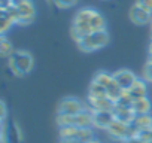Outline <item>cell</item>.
Returning a JSON list of instances; mask_svg holds the SVG:
<instances>
[{
  "instance_id": "1",
  "label": "cell",
  "mask_w": 152,
  "mask_h": 143,
  "mask_svg": "<svg viewBox=\"0 0 152 143\" xmlns=\"http://www.w3.org/2000/svg\"><path fill=\"white\" fill-rule=\"evenodd\" d=\"M106 30V21L104 17L93 8H82L76 12L73 23H72V39L79 43L85 36H88L93 31Z\"/></svg>"
},
{
  "instance_id": "2",
  "label": "cell",
  "mask_w": 152,
  "mask_h": 143,
  "mask_svg": "<svg viewBox=\"0 0 152 143\" xmlns=\"http://www.w3.org/2000/svg\"><path fill=\"white\" fill-rule=\"evenodd\" d=\"M8 63H9V69L12 72V75L23 78L31 72L34 60H33V55L27 51H15L8 58Z\"/></svg>"
},
{
  "instance_id": "3",
  "label": "cell",
  "mask_w": 152,
  "mask_h": 143,
  "mask_svg": "<svg viewBox=\"0 0 152 143\" xmlns=\"http://www.w3.org/2000/svg\"><path fill=\"white\" fill-rule=\"evenodd\" d=\"M57 124L60 127H79V128H91L94 125V112L87 107L76 115H58L57 113Z\"/></svg>"
},
{
  "instance_id": "4",
  "label": "cell",
  "mask_w": 152,
  "mask_h": 143,
  "mask_svg": "<svg viewBox=\"0 0 152 143\" xmlns=\"http://www.w3.org/2000/svg\"><path fill=\"white\" fill-rule=\"evenodd\" d=\"M109 43V34L106 30H100V31H93L88 36H85L79 43V49L84 52H94L99 51L102 48H104Z\"/></svg>"
},
{
  "instance_id": "5",
  "label": "cell",
  "mask_w": 152,
  "mask_h": 143,
  "mask_svg": "<svg viewBox=\"0 0 152 143\" xmlns=\"http://www.w3.org/2000/svg\"><path fill=\"white\" fill-rule=\"evenodd\" d=\"M106 133L112 139L121 140V142H125V140L140 134V131L133 124H127V122H122V121H118V119H115L112 122V125L106 130Z\"/></svg>"
},
{
  "instance_id": "6",
  "label": "cell",
  "mask_w": 152,
  "mask_h": 143,
  "mask_svg": "<svg viewBox=\"0 0 152 143\" xmlns=\"http://www.w3.org/2000/svg\"><path fill=\"white\" fill-rule=\"evenodd\" d=\"M60 139H72V140L85 143L94 137L91 128H79V127L67 125V127H60Z\"/></svg>"
},
{
  "instance_id": "7",
  "label": "cell",
  "mask_w": 152,
  "mask_h": 143,
  "mask_svg": "<svg viewBox=\"0 0 152 143\" xmlns=\"http://www.w3.org/2000/svg\"><path fill=\"white\" fill-rule=\"evenodd\" d=\"M87 103L81 101L79 98H75V97H66L58 103L57 107V113L58 115H76L82 112L84 109H87Z\"/></svg>"
},
{
  "instance_id": "8",
  "label": "cell",
  "mask_w": 152,
  "mask_h": 143,
  "mask_svg": "<svg viewBox=\"0 0 152 143\" xmlns=\"http://www.w3.org/2000/svg\"><path fill=\"white\" fill-rule=\"evenodd\" d=\"M2 143H23V133L17 122L2 121Z\"/></svg>"
},
{
  "instance_id": "9",
  "label": "cell",
  "mask_w": 152,
  "mask_h": 143,
  "mask_svg": "<svg viewBox=\"0 0 152 143\" xmlns=\"http://www.w3.org/2000/svg\"><path fill=\"white\" fill-rule=\"evenodd\" d=\"M15 8L18 11V21H17L18 26H28L33 23L36 15V8L31 0H24L23 3H20Z\"/></svg>"
},
{
  "instance_id": "10",
  "label": "cell",
  "mask_w": 152,
  "mask_h": 143,
  "mask_svg": "<svg viewBox=\"0 0 152 143\" xmlns=\"http://www.w3.org/2000/svg\"><path fill=\"white\" fill-rule=\"evenodd\" d=\"M87 106L93 110V112H113L116 103L109 98V97H88L87 98Z\"/></svg>"
},
{
  "instance_id": "11",
  "label": "cell",
  "mask_w": 152,
  "mask_h": 143,
  "mask_svg": "<svg viewBox=\"0 0 152 143\" xmlns=\"http://www.w3.org/2000/svg\"><path fill=\"white\" fill-rule=\"evenodd\" d=\"M113 78L116 81V84L122 88V91H127L136 81H137V76L133 73L131 70L128 69H119L113 73Z\"/></svg>"
},
{
  "instance_id": "12",
  "label": "cell",
  "mask_w": 152,
  "mask_h": 143,
  "mask_svg": "<svg viewBox=\"0 0 152 143\" xmlns=\"http://www.w3.org/2000/svg\"><path fill=\"white\" fill-rule=\"evenodd\" d=\"M130 20L137 26H143V24H148L152 21V12H149L148 9L134 3V6L130 9Z\"/></svg>"
},
{
  "instance_id": "13",
  "label": "cell",
  "mask_w": 152,
  "mask_h": 143,
  "mask_svg": "<svg viewBox=\"0 0 152 143\" xmlns=\"http://www.w3.org/2000/svg\"><path fill=\"white\" fill-rule=\"evenodd\" d=\"M113 112H94V125L99 130H107L115 121Z\"/></svg>"
},
{
  "instance_id": "14",
  "label": "cell",
  "mask_w": 152,
  "mask_h": 143,
  "mask_svg": "<svg viewBox=\"0 0 152 143\" xmlns=\"http://www.w3.org/2000/svg\"><path fill=\"white\" fill-rule=\"evenodd\" d=\"M131 98H133V101L134 100H137V98H142V97H146V94H148V87H146V81L145 79H139L137 78V81L125 91Z\"/></svg>"
},
{
  "instance_id": "15",
  "label": "cell",
  "mask_w": 152,
  "mask_h": 143,
  "mask_svg": "<svg viewBox=\"0 0 152 143\" xmlns=\"http://www.w3.org/2000/svg\"><path fill=\"white\" fill-rule=\"evenodd\" d=\"M113 115L118 121H122V122H127V124H133V121L136 118V113L133 112L131 107H125V106H121V104L115 106Z\"/></svg>"
},
{
  "instance_id": "16",
  "label": "cell",
  "mask_w": 152,
  "mask_h": 143,
  "mask_svg": "<svg viewBox=\"0 0 152 143\" xmlns=\"http://www.w3.org/2000/svg\"><path fill=\"white\" fill-rule=\"evenodd\" d=\"M151 107H152V103L148 97H142V98H137L133 101L131 104V109L136 115H146L151 112Z\"/></svg>"
},
{
  "instance_id": "17",
  "label": "cell",
  "mask_w": 152,
  "mask_h": 143,
  "mask_svg": "<svg viewBox=\"0 0 152 143\" xmlns=\"http://www.w3.org/2000/svg\"><path fill=\"white\" fill-rule=\"evenodd\" d=\"M93 81L102 84L106 90H109L110 87H113V85L116 84V81H115V78H113V73L110 75V73H107V72H104V70H100L99 73H96V76H94Z\"/></svg>"
},
{
  "instance_id": "18",
  "label": "cell",
  "mask_w": 152,
  "mask_h": 143,
  "mask_svg": "<svg viewBox=\"0 0 152 143\" xmlns=\"http://www.w3.org/2000/svg\"><path fill=\"white\" fill-rule=\"evenodd\" d=\"M133 125L139 130V131H146L149 128H152V116L149 113L146 115H136Z\"/></svg>"
},
{
  "instance_id": "19",
  "label": "cell",
  "mask_w": 152,
  "mask_h": 143,
  "mask_svg": "<svg viewBox=\"0 0 152 143\" xmlns=\"http://www.w3.org/2000/svg\"><path fill=\"white\" fill-rule=\"evenodd\" d=\"M15 24L14 18L9 15L8 11L2 9V12H0V33H2V36H5L8 33V30Z\"/></svg>"
},
{
  "instance_id": "20",
  "label": "cell",
  "mask_w": 152,
  "mask_h": 143,
  "mask_svg": "<svg viewBox=\"0 0 152 143\" xmlns=\"http://www.w3.org/2000/svg\"><path fill=\"white\" fill-rule=\"evenodd\" d=\"M88 97H96V98H99V97H109V96H107V90H106L102 84L93 81V82L90 84V88H88Z\"/></svg>"
},
{
  "instance_id": "21",
  "label": "cell",
  "mask_w": 152,
  "mask_h": 143,
  "mask_svg": "<svg viewBox=\"0 0 152 143\" xmlns=\"http://www.w3.org/2000/svg\"><path fill=\"white\" fill-rule=\"evenodd\" d=\"M14 52H15V49H14L12 42L8 40L5 36H2V39H0V55L3 58H9Z\"/></svg>"
},
{
  "instance_id": "22",
  "label": "cell",
  "mask_w": 152,
  "mask_h": 143,
  "mask_svg": "<svg viewBox=\"0 0 152 143\" xmlns=\"http://www.w3.org/2000/svg\"><path fill=\"white\" fill-rule=\"evenodd\" d=\"M52 3L60 9H69L78 3V0H52Z\"/></svg>"
},
{
  "instance_id": "23",
  "label": "cell",
  "mask_w": 152,
  "mask_h": 143,
  "mask_svg": "<svg viewBox=\"0 0 152 143\" xmlns=\"http://www.w3.org/2000/svg\"><path fill=\"white\" fill-rule=\"evenodd\" d=\"M143 79L146 82H152V64L146 61V66L143 69Z\"/></svg>"
},
{
  "instance_id": "24",
  "label": "cell",
  "mask_w": 152,
  "mask_h": 143,
  "mask_svg": "<svg viewBox=\"0 0 152 143\" xmlns=\"http://www.w3.org/2000/svg\"><path fill=\"white\" fill-rule=\"evenodd\" d=\"M136 3L145 9H148L149 12H152V0H136Z\"/></svg>"
},
{
  "instance_id": "25",
  "label": "cell",
  "mask_w": 152,
  "mask_h": 143,
  "mask_svg": "<svg viewBox=\"0 0 152 143\" xmlns=\"http://www.w3.org/2000/svg\"><path fill=\"white\" fill-rule=\"evenodd\" d=\"M122 143H145V140L140 136H134V137H131V139H128V140H125Z\"/></svg>"
},
{
  "instance_id": "26",
  "label": "cell",
  "mask_w": 152,
  "mask_h": 143,
  "mask_svg": "<svg viewBox=\"0 0 152 143\" xmlns=\"http://www.w3.org/2000/svg\"><path fill=\"white\" fill-rule=\"evenodd\" d=\"M0 109H2V121H6V106H5V103L0 104Z\"/></svg>"
},
{
  "instance_id": "27",
  "label": "cell",
  "mask_w": 152,
  "mask_h": 143,
  "mask_svg": "<svg viewBox=\"0 0 152 143\" xmlns=\"http://www.w3.org/2000/svg\"><path fill=\"white\" fill-rule=\"evenodd\" d=\"M60 143H81L78 140H72V139H60Z\"/></svg>"
},
{
  "instance_id": "28",
  "label": "cell",
  "mask_w": 152,
  "mask_h": 143,
  "mask_svg": "<svg viewBox=\"0 0 152 143\" xmlns=\"http://www.w3.org/2000/svg\"><path fill=\"white\" fill-rule=\"evenodd\" d=\"M149 55H152V39H151V42H149Z\"/></svg>"
},
{
  "instance_id": "29",
  "label": "cell",
  "mask_w": 152,
  "mask_h": 143,
  "mask_svg": "<svg viewBox=\"0 0 152 143\" xmlns=\"http://www.w3.org/2000/svg\"><path fill=\"white\" fill-rule=\"evenodd\" d=\"M148 63H151V64H152V55H149V57H148Z\"/></svg>"
},
{
  "instance_id": "30",
  "label": "cell",
  "mask_w": 152,
  "mask_h": 143,
  "mask_svg": "<svg viewBox=\"0 0 152 143\" xmlns=\"http://www.w3.org/2000/svg\"><path fill=\"white\" fill-rule=\"evenodd\" d=\"M151 28H152V21H151Z\"/></svg>"
},
{
  "instance_id": "31",
  "label": "cell",
  "mask_w": 152,
  "mask_h": 143,
  "mask_svg": "<svg viewBox=\"0 0 152 143\" xmlns=\"http://www.w3.org/2000/svg\"><path fill=\"white\" fill-rule=\"evenodd\" d=\"M9 2H12V0H9Z\"/></svg>"
},
{
  "instance_id": "32",
  "label": "cell",
  "mask_w": 152,
  "mask_h": 143,
  "mask_svg": "<svg viewBox=\"0 0 152 143\" xmlns=\"http://www.w3.org/2000/svg\"><path fill=\"white\" fill-rule=\"evenodd\" d=\"M103 2H106V0H103Z\"/></svg>"
}]
</instances>
